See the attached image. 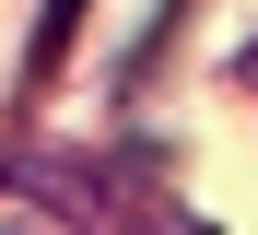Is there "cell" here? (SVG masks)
<instances>
[{
  "label": "cell",
  "mask_w": 258,
  "mask_h": 235,
  "mask_svg": "<svg viewBox=\"0 0 258 235\" xmlns=\"http://www.w3.org/2000/svg\"><path fill=\"white\" fill-rule=\"evenodd\" d=\"M71 35H82V0H47V12H35V47H24V71L47 82V71L71 59Z\"/></svg>",
  "instance_id": "cell-1"
},
{
  "label": "cell",
  "mask_w": 258,
  "mask_h": 235,
  "mask_svg": "<svg viewBox=\"0 0 258 235\" xmlns=\"http://www.w3.org/2000/svg\"><path fill=\"white\" fill-rule=\"evenodd\" d=\"M141 235H211V223H200V212H153Z\"/></svg>",
  "instance_id": "cell-2"
}]
</instances>
